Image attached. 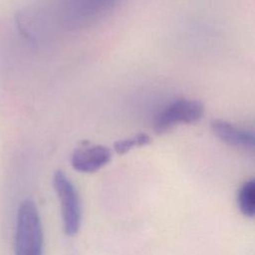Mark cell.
<instances>
[{
  "label": "cell",
  "instance_id": "obj_1",
  "mask_svg": "<svg viewBox=\"0 0 255 255\" xmlns=\"http://www.w3.org/2000/svg\"><path fill=\"white\" fill-rule=\"evenodd\" d=\"M44 236L40 214L36 204L24 200L17 212L14 254L43 255Z\"/></svg>",
  "mask_w": 255,
  "mask_h": 255
},
{
  "label": "cell",
  "instance_id": "obj_2",
  "mask_svg": "<svg viewBox=\"0 0 255 255\" xmlns=\"http://www.w3.org/2000/svg\"><path fill=\"white\" fill-rule=\"evenodd\" d=\"M53 185L61 205V215L64 232L68 236L78 233L81 225L82 210L78 191L62 170H57L53 175Z\"/></svg>",
  "mask_w": 255,
  "mask_h": 255
},
{
  "label": "cell",
  "instance_id": "obj_3",
  "mask_svg": "<svg viewBox=\"0 0 255 255\" xmlns=\"http://www.w3.org/2000/svg\"><path fill=\"white\" fill-rule=\"evenodd\" d=\"M204 106L200 101L190 99L175 100L154 117L153 128L156 133H164L180 124H192L201 119Z\"/></svg>",
  "mask_w": 255,
  "mask_h": 255
},
{
  "label": "cell",
  "instance_id": "obj_4",
  "mask_svg": "<svg viewBox=\"0 0 255 255\" xmlns=\"http://www.w3.org/2000/svg\"><path fill=\"white\" fill-rule=\"evenodd\" d=\"M119 0H68L64 5L63 17L70 24L89 25L105 16Z\"/></svg>",
  "mask_w": 255,
  "mask_h": 255
},
{
  "label": "cell",
  "instance_id": "obj_5",
  "mask_svg": "<svg viewBox=\"0 0 255 255\" xmlns=\"http://www.w3.org/2000/svg\"><path fill=\"white\" fill-rule=\"evenodd\" d=\"M112 158L111 149L102 144L86 143L76 148L71 156V164L79 172L92 173L105 166Z\"/></svg>",
  "mask_w": 255,
  "mask_h": 255
},
{
  "label": "cell",
  "instance_id": "obj_6",
  "mask_svg": "<svg viewBox=\"0 0 255 255\" xmlns=\"http://www.w3.org/2000/svg\"><path fill=\"white\" fill-rule=\"evenodd\" d=\"M211 130L224 143L243 149L252 150L255 144L254 133L223 120L211 122Z\"/></svg>",
  "mask_w": 255,
  "mask_h": 255
},
{
  "label": "cell",
  "instance_id": "obj_7",
  "mask_svg": "<svg viewBox=\"0 0 255 255\" xmlns=\"http://www.w3.org/2000/svg\"><path fill=\"white\" fill-rule=\"evenodd\" d=\"M237 205L241 213L247 217H253L255 213V181H245L237 192Z\"/></svg>",
  "mask_w": 255,
  "mask_h": 255
},
{
  "label": "cell",
  "instance_id": "obj_8",
  "mask_svg": "<svg viewBox=\"0 0 255 255\" xmlns=\"http://www.w3.org/2000/svg\"><path fill=\"white\" fill-rule=\"evenodd\" d=\"M150 142V137L143 132L137 133L131 137L119 139L114 143V148L117 153L124 154L136 146H143Z\"/></svg>",
  "mask_w": 255,
  "mask_h": 255
}]
</instances>
